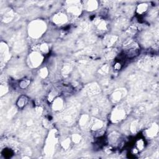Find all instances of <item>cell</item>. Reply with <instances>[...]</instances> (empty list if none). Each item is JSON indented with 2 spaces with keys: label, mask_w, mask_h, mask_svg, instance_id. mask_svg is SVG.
I'll return each mask as SVG.
<instances>
[{
  "label": "cell",
  "mask_w": 159,
  "mask_h": 159,
  "mask_svg": "<svg viewBox=\"0 0 159 159\" xmlns=\"http://www.w3.org/2000/svg\"><path fill=\"white\" fill-rule=\"evenodd\" d=\"M46 24L42 21H35L29 26V34L33 37H40L46 29Z\"/></svg>",
  "instance_id": "1"
},
{
  "label": "cell",
  "mask_w": 159,
  "mask_h": 159,
  "mask_svg": "<svg viewBox=\"0 0 159 159\" xmlns=\"http://www.w3.org/2000/svg\"><path fill=\"white\" fill-rule=\"evenodd\" d=\"M30 60L32 63V65L34 66H38L39 63H41L42 57L37 53H33L30 56Z\"/></svg>",
  "instance_id": "2"
},
{
  "label": "cell",
  "mask_w": 159,
  "mask_h": 159,
  "mask_svg": "<svg viewBox=\"0 0 159 159\" xmlns=\"http://www.w3.org/2000/svg\"><path fill=\"white\" fill-rule=\"evenodd\" d=\"M125 116V111L123 109H117L115 110L113 114V120L114 121H119L122 119Z\"/></svg>",
  "instance_id": "3"
},
{
  "label": "cell",
  "mask_w": 159,
  "mask_h": 159,
  "mask_svg": "<svg viewBox=\"0 0 159 159\" xmlns=\"http://www.w3.org/2000/svg\"><path fill=\"white\" fill-rule=\"evenodd\" d=\"M53 21L57 24H62L66 22V17L65 15L63 14H57L55 16H54Z\"/></svg>",
  "instance_id": "4"
},
{
  "label": "cell",
  "mask_w": 159,
  "mask_h": 159,
  "mask_svg": "<svg viewBox=\"0 0 159 159\" xmlns=\"http://www.w3.org/2000/svg\"><path fill=\"white\" fill-rule=\"evenodd\" d=\"M91 126H92V129L93 130H97L101 127L103 124H102V122L101 121L98 120V119H95L91 122Z\"/></svg>",
  "instance_id": "5"
},
{
  "label": "cell",
  "mask_w": 159,
  "mask_h": 159,
  "mask_svg": "<svg viewBox=\"0 0 159 159\" xmlns=\"http://www.w3.org/2000/svg\"><path fill=\"white\" fill-rule=\"evenodd\" d=\"M86 6L87 10L93 11L97 7L98 4L96 1H88Z\"/></svg>",
  "instance_id": "6"
},
{
  "label": "cell",
  "mask_w": 159,
  "mask_h": 159,
  "mask_svg": "<svg viewBox=\"0 0 159 159\" xmlns=\"http://www.w3.org/2000/svg\"><path fill=\"white\" fill-rule=\"evenodd\" d=\"M112 99L114 102H118L122 98V93L121 91H116L113 94Z\"/></svg>",
  "instance_id": "7"
},
{
  "label": "cell",
  "mask_w": 159,
  "mask_h": 159,
  "mask_svg": "<svg viewBox=\"0 0 159 159\" xmlns=\"http://www.w3.org/2000/svg\"><path fill=\"white\" fill-rule=\"evenodd\" d=\"M62 101L60 99H57L56 100L54 101L53 105V109H55V110H59L61 109L62 107Z\"/></svg>",
  "instance_id": "8"
},
{
  "label": "cell",
  "mask_w": 159,
  "mask_h": 159,
  "mask_svg": "<svg viewBox=\"0 0 159 159\" xmlns=\"http://www.w3.org/2000/svg\"><path fill=\"white\" fill-rule=\"evenodd\" d=\"M30 84V81L29 80L24 79L23 80H21L20 83H19V86L21 87V88H26Z\"/></svg>",
  "instance_id": "9"
},
{
  "label": "cell",
  "mask_w": 159,
  "mask_h": 159,
  "mask_svg": "<svg viewBox=\"0 0 159 159\" xmlns=\"http://www.w3.org/2000/svg\"><path fill=\"white\" fill-rule=\"evenodd\" d=\"M147 9V5H146V4H142V5H140L139 6L137 11H138L139 13L142 14L144 12L146 11Z\"/></svg>",
  "instance_id": "10"
},
{
  "label": "cell",
  "mask_w": 159,
  "mask_h": 159,
  "mask_svg": "<svg viewBox=\"0 0 159 159\" xmlns=\"http://www.w3.org/2000/svg\"><path fill=\"white\" fill-rule=\"evenodd\" d=\"M157 126L156 125H154V126H152V127H151V129H150L149 130V132H150V134H149V135L150 136H154L155 134H156L157 132Z\"/></svg>",
  "instance_id": "11"
},
{
  "label": "cell",
  "mask_w": 159,
  "mask_h": 159,
  "mask_svg": "<svg viewBox=\"0 0 159 159\" xmlns=\"http://www.w3.org/2000/svg\"><path fill=\"white\" fill-rule=\"evenodd\" d=\"M26 99L25 97H21V98H19V99L18 101V105L19 107H22L25 105V104L26 103Z\"/></svg>",
  "instance_id": "12"
},
{
  "label": "cell",
  "mask_w": 159,
  "mask_h": 159,
  "mask_svg": "<svg viewBox=\"0 0 159 159\" xmlns=\"http://www.w3.org/2000/svg\"><path fill=\"white\" fill-rule=\"evenodd\" d=\"M80 140H81V137L78 134H74L73 136V140L75 143H78L80 141Z\"/></svg>",
  "instance_id": "13"
},
{
  "label": "cell",
  "mask_w": 159,
  "mask_h": 159,
  "mask_svg": "<svg viewBox=\"0 0 159 159\" xmlns=\"http://www.w3.org/2000/svg\"><path fill=\"white\" fill-rule=\"evenodd\" d=\"M47 74H48V72H47V68H42V69L40 70V76H41L42 77H43V78H44V77H46V76L47 75Z\"/></svg>",
  "instance_id": "14"
},
{
  "label": "cell",
  "mask_w": 159,
  "mask_h": 159,
  "mask_svg": "<svg viewBox=\"0 0 159 159\" xmlns=\"http://www.w3.org/2000/svg\"><path fill=\"white\" fill-rule=\"evenodd\" d=\"M40 49H41L42 51H43L44 52H47L48 51V46L46 44H42L40 46Z\"/></svg>",
  "instance_id": "15"
},
{
  "label": "cell",
  "mask_w": 159,
  "mask_h": 159,
  "mask_svg": "<svg viewBox=\"0 0 159 159\" xmlns=\"http://www.w3.org/2000/svg\"><path fill=\"white\" fill-rule=\"evenodd\" d=\"M63 143L65 144H62V146H63V147H64V148H67L68 146H69V144H70V140H65V141L63 142Z\"/></svg>",
  "instance_id": "16"
},
{
  "label": "cell",
  "mask_w": 159,
  "mask_h": 159,
  "mask_svg": "<svg viewBox=\"0 0 159 159\" xmlns=\"http://www.w3.org/2000/svg\"><path fill=\"white\" fill-rule=\"evenodd\" d=\"M143 147H144V142H143L142 140H140V141H139V143H138V145H137V147H138V149H142L143 148Z\"/></svg>",
  "instance_id": "17"
}]
</instances>
